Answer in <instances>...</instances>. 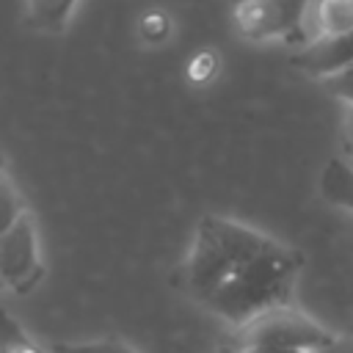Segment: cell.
Wrapping results in <instances>:
<instances>
[{"instance_id":"cell-17","label":"cell","mask_w":353,"mask_h":353,"mask_svg":"<svg viewBox=\"0 0 353 353\" xmlns=\"http://www.w3.org/2000/svg\"><path fill=\"white\" fill-rule=\"evenodd\" d=\"M237 353H303V350H292V347H281V345H248Z\"/></svg>"},{"instance_id":"cell-8","label":"cell","mask_w":353,"mask_h":353,"mask_svg":"<svg viewBox=\"0 0 353 353\" xmlns=\"http://www.w3.org/2000/svg\"><path fill=\"white\" fill-rule=\"evenodd\" d=\"M77 0H25V17L36 30L63 33Z\"/></svg>"},{"instance_id":"cell-5","label":"cell","mask_w":353,"mask_h":353,"mask_svg":"<svg viewBox=\"0 0 353 353\" xmlns=\"http://www.w3.org/2000/svg\"><path fill=\"white\" fill-rule=\"evenodd\" d=\"M350 63H353V30L301 44V50L292 55V66L314 80H323Z\"/></svg>"},{"instance_id":"cell-4","label":"cell","mask_w":353,"mask_h":353,"mask_svg":"<svg viewBox=\"0 0 353 353\" xmlns=\"http://www.w3.org/2000/svg\"><path fill=\"white\" fill-rule=\"evenodd\" d=\"M306 0H237L232 22L248 41H292Z\"/></svg>"},{"instance_id":"cell-9","label":"cell","mask_w":353,"mask_h":353,"mask_svg":"<svg viewBox=\"0 0 353 353\" xmlns=\"http://www.w3.org/2000/svg\"><path fill=\"white\" fill-rule=\"evenodd\" d=\"M0 353H47L19 323L14 314L0 309Z\"/></svg>"},{"instance_id":"cell-3","label":"cell","mask_w":353,"mask_h":353,"mask_svg":"<svg viewBox=\"0 0 353 353\" xmlns=\"http://www.w3.org/2000/svg\"><path fill=\"white\" fill-rule=\"evenodd\" d=\"M41 276L39 232L30 212H22L0 234V287L25 292Z\"/></svg>"},{"instance_id":"cell-18","label":"cell","mask_w":353,"mask_h":353,"mask_svg":"<svg viewBox=\"0 0 353 353\" xmlns=\"http://www.w3.org/2000/svg\"><path fill=\"white\" fill-rule=\"evenodd\" d=\"M3 179H6V174H3V168H0V182H3Z\"/></svg>"},{"instance_id":"cell-10","label":"cell","mask_w":353,"mask_h":353,"mask_svg":"<svg viewBox=\"0 0 353 353\" xmlns=\"http://www.w3.org/2000/svg\"><path fill=\"white\" fill-rule=\"evenodd\" d=\"M171 17L165 11H146L138 19V36L146 44H165L171 39Z\"/></svg>"},{"instance_id":"cell-2","label":"cell","mask_w":353,"mask_h":353,"mask_svg":"<svg viewBox=\"0 0 353 353\" xmlns=\"http://www.w3.org/2000/svg\"><path fill=\"white\" fill-rule=\"evenodd\" d=\"M334 339L328 328H323L317 320L303 314L301 309H292L290 303L273 306L243 325H234V353L248 345H281L303 353H317Z\"/></svg>"},{"instance_id":"cell-13","label":"cell","mask_w":353,"mask_h":353,"mask_svg":"<svg viewBox=\"0 0 353 353\" xmlns=\"http://www.w3.org/2000/svg\"><path fill=\"white\" fill-rule=\"evenodd\" d=\"M61 353H135L121 339H91V342H74V345H58Z\"/></svg>"},{"instance_id":"cell-15","label":"cell","mask_w":353,"mask_h":353,"mask_svg":"<svg viewBox=\"0 0 353 353\" xmlns=\"http://www.w3.org/2000/svg\"><path fill=\"white\" fill-rule=\"evenodd\" d=\"M339 132H342V146H345V152L353 157V102H345L342 121H339Z\"/></svg>"},{"instance_id":"cell-11","label":"cell","mask_w":353,"mask_h":353,"mask_svg":"<svg viewBox=\"0 0 353 353\" xmlns=\"http://www.w3.org/2000/svg\"><path fill=\"white\" fill-rule=\"evenodd\" d=\"M22 212H25V204H22L17 188H14L8 179H3V182H0V234H3Z\"/></svg>"},{"instance_id":"cell-19","label":"cell","mask_w":353,"mask_h":353,"mask_svg":"<svg viewBox=\"0 0 353 353\" xmlns=\"http://www.w3.org/2000/svg\"><path fill=\"white\" fill-rule=\"evenodd\" d=\"M55 353H61V350H55Z\"/></svg>"},{"instance_id":"cell-1","label":"cell","mask_w":353,"mask_h":353,"mask_svg":"<svg viewBox=\"0 0 353 353\" xmlns=\"http://www.w3.org/2000/svg\"><path fill=\"white\" fill-rule=\"evenodd\" d=\"M303 254L223 215H201L182 268L185 290L232 325L284 306L292 298Z\"/></svg>"},{"instance_id":"cell-6","label":"cell","mask_w":353,"mask_h":353,"mask_svg":"<svg viewBox=\"0 0 353 353\" xmlns=\"http://www.w3.org/2000/svg\"><path fill=\"white\" fill-rule=\"evenodd\" d=\"M347 30H353V0H306L292 41L309 44Z\"/></svg>"},{"instance_id":"cell-7","label":"cell","mask_w":353,"mask_h":353,"mask_svg":"<svg viewBox=\"0 0 353 353\" xmlns=\"http://www.w3.org/2000/svg\"><path fill=\"white\" fill-rule=\"evenodd\" d=\"M317 188H320V196L328 204L353 212V163L350 160L331 157L320 171Z\"/></svg>"},{"instance_id":"cell-20","label":"cell","mask_w":353,"mask_h":353,"mask_svg":"<svg viewBox=\"0 0 353 353\" xmlns=\"http://www.w3.org/2000/svg\"><path fill=\"white\" fill-rule=\"evenodd\" d=\"M0 290H3V287H0Z\"/></svg>"},{"instance_id":"cell-16","label":"cell","mask_w":353,"mask_h":353,"mask_svg":"<svg viewBox=\"0 0 353 353\" xmlns=\"http://www.w3.org/2000/svg\"><path fill=\"white\" fill-rule=\"evenodd\" d=\"M317 353H353V336H336L334 334V339L325 347H320Z\"/></svg>"},{"instance_id":"cell-14","label":"cell","mask_w":353,"mask_h":353,"mask_svg":"<svg viewBox=\"0 0 353 353\" xmlns=\"http://www.w3.org/2000/svg\"><path fill=\"white\" fill-rule=\"evenodd\" d=\"M320 85L331 97H336L342 102H353V63L345 66V69H339V72H334V74H328V77H323Z\"/></svg>"},{"instance_id":"cell-12","label":"cell","mask_w":353,"mask_h":353,"mask_svg":"<svg viewBox=\"0 0 353 353\" xmlns=\"http://www.w3.org/2000/svg\"><path fill=\"white\" fill-rule=\"evenodd\" d=\"M218 72V55L212 50H199L190 61H188V80L196 85H204L215 77Z\"/></svg>"}]
</instances>
